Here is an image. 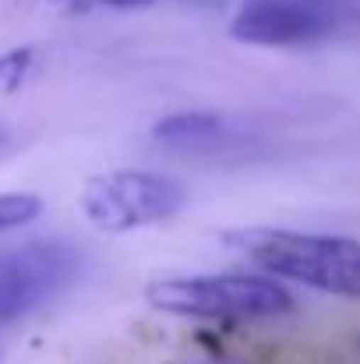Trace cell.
<instances>
[{"mask_svg":"<svg viewBox=\"0 0 360 364\" xmlns=\"http://www.w3.org/2000/svg\"><path fill=\"white\" fill-rule=\"evenodd\" d=\"M187 205V188L156 170H107L85 181L82 213L103 234H131L173 220Z\"/></svg>","mask_w":360,"mask_h":364,"instance_id":"3","label":"cell"},{"mask_svg":"<svg viewBox=\"0 0 360 364\" xmlns=\"http://www.w3.org/2000/svg\"><path fill=\"white\" fill-rule=\"evenodd\" d=\"M145 301L173 318L202 322H254L279 318L297 308L293 294L258 272H202V276H170L145 287Z\"/></svg>","mask_w":360,"mask_h":364,"instance_id":"2","label":"cell"},{"mask_svg":"<svg viewBox=\"0 0 360 364\" xmlns=\"http://www.w3.org/2000/svg\"><path fill=\"white\" fill-rule=\"evenodd\" d=\"M78 255L64 244H28L0 255V329L39 308L71 279Z\"/></svg>","mask_w":360,"mask_h":364,"instance_id":"4","label":"cell"},{"mask_svg":"<svg viewBox=\"0 0 360 364\" xmlns=\"http://www.w3.org/2000/svg\"><path fill=\"white\" fill-rule=\"evenodd\" d=\"M64 4H89V0H64Z\"/></svg>","mask_w":360,"mask_h":364,"instance_id":"10","label":"cell"},{"mask_svg":"<svg viewBox=\"0 0 360 364\" xmlns=\"http://www.w3.org/2000/svg\"><path fill=\"white\" fill-rule=\"evenodd\" d=\"M332 32V18L311 0H244L230 36L247 46H304Z\"/></svg>","mask_w":360,"mask_h":364,"instance_id":"5","label":"cell"},{"mask_svg":"<svg viewBox=\"0 0 360 364\" xmlns=\"http://www.w3.org/2000/svg\"><path fill=\"white\" fill-rule=\"evenodd\" d=\"M43 198L32 191H0V234L21 230L43 216Z\"/></svg>","mask_w":360,"mask_h":364,"instance_id":"7","label":"cell"},{"mask_svg":"<svg viewBox=\"0 0 360 364\" xmlns=\"http://www.w3.org/2000/svg\"><path fill=\"white\" fill-rule=\"evenodd\" d=\"M223 117L209 114V110H184V114H170L152 127V134L159 141H198L219 131Z\"/></svg>","mask_w":360,"mask_h":364,"instance_id":"6","label":"cell"},{"mask_svg":"<svg viewBox=\"0 0 360 364\" xmlns=\"http://www.w3.org/2000/svg\"><path fill=\"white\" fill-rule=\"evenodd\" d=\"M354 347H357V350H360V336H357V340H354Z\"/></svg>","mask_w":360,"mask_h":364,"instance_id":"12","label":"cell"},{"mask_svg":"<svg viewBox=\"0 0 360 364\" xmlns=\"http://www.w3.org/2000/svg\"><path fill=\"white\" fill-rule=\"evenodd\" d=\"M4 141H7V134H4V131H0V145H4Z\"/></svg>","mask_w":360,"mask_h":364,"instance_id":"11","label":"cell"},{"mask_svg":"<svg viewBox=\"0 0 360 364\" xmlns=\"http://www.w3.org/2000/svg\"><path fill=\"white\" fill-rule=\"evenodd\" d=\"M223 244L258 262L272 279H290L318 294L360 301V241L354 237L283 227H240L227 230Z\"/></svg>","mask_w":360,"mask_h":364,"instance_id":"1","label":"cell"},{"mask_svg":"<svg viewBox=\"0 0 360 364\" xmlns=\"http://www.w3.org/2000/svg\"><path fill=\"white\" fill-rule=\"evenodd\" d=\"M96 4H107V7H117V11H141V7H152L156 0H96Z\"/></svg>","mask_w":360,"mask_h":364,"instance_id":"9","label":"cell"},{"mask_svg":"<svg viewBox=\"0 0 360 364\" xmlns=\"http://www.w3.org/2000/svg\"><path fill=\"white\" fill-rule=\"evenodd\" d=\"M36 71V50L32 46H18L0 53V92H18Z\"/></svg>","mask_w":360,"mask_h":364,"instance_id":"8","label":"cell"}]
</instances>
